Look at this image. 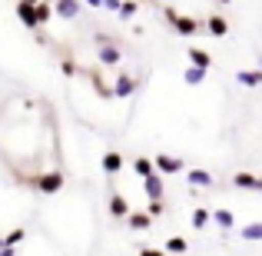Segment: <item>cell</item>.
<instances>
[{"mask_svg":"<svg viewBox=\"0 0 262 256\" xmlns=\"http://www.w3.org/2000/svg\"><path fill=\"white\" fill-rule=\"evenodd\" d=\"M50 7H53V13H60L63 20H73L80 13V4H77V0H53Z\"/></svg>","mask_w":262,"mask_h":256,"instance_id":"2","label":"cell"},{"mask_svg":"<svg viewBox=\"0 0 262 256\" xmlns=\"http://www.w3.org/2000/svg\"><path fill=\"white\" fill-rule=\"evenodd\" d=\"M146 193H149L153 200H160V196H163V180H160V176H146Z\"/></svg>","mask_w":262,"mask_h":256,"instance_id":"9","label":"cell"},{"mask_svg":"<svg viewBox=\"0 0 262 256\" xmlns=\"http://www.w3.org/2000/svg\"><path fill=\"white\" fill-rule=\"evenodd\" d=\"M63 73H67V77H70V73H77V64H73V60H67V64H63Z\"/></svg>","mask_w":262,"mask_h":256,"instance_id":"22","label":"cell"},{"mask_svg":"<svg viewBox=\"0 0 262 256\" xmlns=\"http://www.w3.org/2000/svg\"><path fill=\"white\" fill-rule=\"evenodd\" d=\"M206 27H209L212 37H226V33H229V24H226L223 17H209V20H206Z\"/></svg>","mask_w":262,"mask_h":256,"instance_id":"4","label":"cell"},{"mask_svg":"<svg viewBox=\"0 0 262 256\" xmlns=\"http://www.w3.org/2000/svg\"><path fill=\"white\" fill-rule=\"evenodd\" d=\"M206 220H209V213H206V210H196V216H192V223H196V226H206Z\"/></svg>","mask_w":262,"mask_h":256,"instance_id":"18","label":"cell"},{"mask_svg":"<svg viewBox=\"0 0 262 256\" xmlns=\"http://www.w3.org/2000/svg\"><path fill=\"white\" fill-rule=\"evenodd\" d=\"M236 186H249V190H262V180L249 176V173H239V176H236Z\"/></svg>","mask_w":262,"mask_h":256,"instance_id":"10","label":"cell"},{"mask_svg":"<svg viewBox=\"0 0 262 256\" xmlns=\"http://www.w3.org/2000/svg\"><path fill=\"white\" fill-rule=\"evenodd\" d=\"M120 167H123L120 153H106V156H103V170H106V173H116Z\"/></svg>","mask_w":262,"mask_h":256,"instance_id":"11","label":"cell"},{"mask_svg":"<svg viewBox=\"0 0 262 256\" xmlns=\"http://www.w3.org/2000/svg\"><path fill=\"white\" fill-rule=\"evenodd\" d=\"M223 4H226V0H223Z\"/></svg>","mask_w":262,"mask_h":256,"instance_id":"26","label":"cell"},{"mask_svg":"<svg viewBox=\"0 0 262 256\" xmlns=\"http://www.w3.org/2000/svg\"><path fill=\"white\" fill-rule=\"evenodd\" d=\"M43 4H53V0H43Z\"/></svg>","mask_w":262,"mask_h":256,"instance_id":"25","label":"cell"},{"mask_svg":"<svg viewBox=\"0 0 262 256\" xmlns=\"http://www.w3.org/2000/svg\"><path fill=\"white\" fill-rule=\"evenodd\" d=\"M216 220H219L223 226H232V213H226V210H219V213H216Z\"/></svg>","mask_w":262,"mask_h":256,"instance_id":"19","label":"cell"},{"mask_svg":"<svg viewBox=\"0 0 262 256\" xmlns=\"http://www.w3.org/2000/svg\"><path fill=\"white\" fill-rule=\"evenodd\" d=\"M156 167L166 170V173H176V170H183V163L173 160V156H156Z\"/></svg>","mask_w":262,"mask_h":256,"instance_id":"8","label":"cell"},{"mask_svg":"<svg viewBox=\"0 0 262 256\" xmlns=\"http://www.w3.org/2000/svg\"><path fill=\"white\" fill-rule=\"evenodd\" d=\"M129 226H133V230H146L149 216H146V213H133V216H129Z\"/></svg>","mask_w":262,"mask_h":256,"instance_id":"13","label":"cell"},{"mask_svg":"<svg viewBox=\"0 0 262 256\" xmlns=\"http://www.w3.org/2000/svg\"><path fill=\"white\" fill-rule=\"evenodd\" d=\"M133 167H136V173H140L143 180H146V176H153V163H149V160H136Z\"/></svg>","mask_w":262,"mask_h":256,"instance_id":"15","label":"cell"},{"mask_svg":"<svg viewBox=\"0 0 262 256\" xmlns=\"http://www.w3.org/2000/svg\"><path fill=\"white\" fill-rule=\"evenodd\" d=\"M17 17H20V24H24V27H37V17H33V4H24V0H20V4H17Z\"/></svg>","mask_w":262,"mask_h":256,"instance_id":"3","label":"cell"},{"mask_svg":"<svg viewBox=\"0 0 262 256\" xmlns=\"http://www.w3.org/2000/svg\"><path fill=\"white\" fill-rule=\"evenodd\" d=\"M24 4H40V0H24Z\"/></svg>","mask_w":262,"mask_h":256,"instance_id":"24","label":"cell"},{"mask_svg":"<svg viewBox=\"0 0 262 256\" xmlns=\"http://www.w3.org/2000/svg\"><path fill=\"white\" fill-rule=\"evenodd\" d=\"M166 20L176 27L179 33H183V37H189V33H196V30H199V20H192V17H183V13H176L173 7H166Z\"/></svg>","mask_w":262,"mask_h":256,"instance_id":"1","label":"cell"},{"mask_svg":"<svg viewBox=\"0 0 262 256\" xmlns=\"http://www.w3.org/2000/svg\"><path fill=\"white\" fill-rule=\"evenodd\" d=\"M136 10H140V7H136V0H120V10H116V13H120L123 20H129Z\"/></svg>","mask_w":262,"mask_h":256,"instance_id":"12","label":"cell"},{"mask_svg":"<svg viewBox=\"0 0 262 256\" xmlns=\"http://www.w3.org/2000/svg\"><path fill=\"white\" fill-rule=\"evenodd\" d=\"M189 60L196 64V70H206V67L212 64V60H209V53H206V50H199V47H192V50H189Z\"/></svg>","mask_w":262,"mask_h":256,"instance_id":"6","label":"cell"},{"mask_svg":"<svg viewBox=\"0 0 262 256\" xmlns=\"http://www.w3.org/2000/svg\"><path fill=\"white\" fill-rule=\"evenodd\" d=\"M169 250L179 253V250H186V243H183V240H169Z\"/></svg>","mask_w":262,"mask_h":256,"instance_id":"21","label":"cell"},{"mask_svg":"<svg viewBox=\"0 0 262 256\" xmlns=\"http://www.w3.org/2000/svg\"><path fill=\"white\" fill-rule=\"evenodd\" d=\"M189 180H192V183H206V186H209V173H203V170H192Z\"/></svg>","mask_w":262,"mask_h":256,"instance_id":"16","label":"cell"},{"mask_svg":"<svg viewBox=\"0 0 262 256\" xmlns=\"http://www.w3.org/2000/svg\"><path fill=\"white\" fill-rule=\"evenodd\" d=\"M33 17H37V27H40V24H47V20L53 17V7L40 0V4H33Z\"/></svg>","mask_w":262,"mask_h":256,"instance_id":"5","label":"cell"},{"mask_svg":"<svg viewBox=\"0 0 262 256\" xmlns=\"http://www.w3.org/2000/svg\"><path fill=\"white\" fill-rule=\"evenodd\" d=\"M133 87H136L133 77H126V73H123V77L116 80V90H113V93H116V96H129V93H133Z\"/></svg>","mask_w":262,"mask_h":256,"instance_id":"7","label":"cell"},{"mask_svg":"<svg viewBox=\"0 0 262 256\" xmlns=\"http://www.w3.org/2000/svg\"><path fill=\"white\" fill-rule=\"evenodd\" d=\"M90 7H96V10H103V0H86Z\"/></svg>","mask_w":262,"mask_h":256,"instance_id":"23","label":"cell"},{"mask_svg":"<svg viewBox=\"0 0 262 256\" xmlns=\"http://www.w3.org/2000/svg\"><path fill=\"white\" fill-rule=\"evenodd\" d=\"M239 80L243 84H249V87H256V84H262V70L256 73V70H246V73H239Z\"/></svg>","mask_w":262,"mask_h":256,"instance_id":"14","label":"cell"},{"mask_svg":"<svg viewBox=\"0 0 262 256\" xmlns=\"http://www.w3.org/2000/svg\"><path fill=\"white\" fill-rule=\"evenodd\" d=\"M186 80H189V84H199V80H203V70H186Z\"/></svg>","mask_w":262,"mask_h":256,"instance_id":"20","label":"cell"},{"mask_svg":"<svg viewBox=\"0 0 262 256\" xmlns=\"http://www.w3.org/2000/svg\"><path fill=\"white\" fill-rule=\"evenodd\" d=\"M113 213H116V216L126 213V200H123V196H113Z\"/></svg>","mask_w":262,"mask_h":256,"instance_id":"17","label":"cell"}]
</instances>
